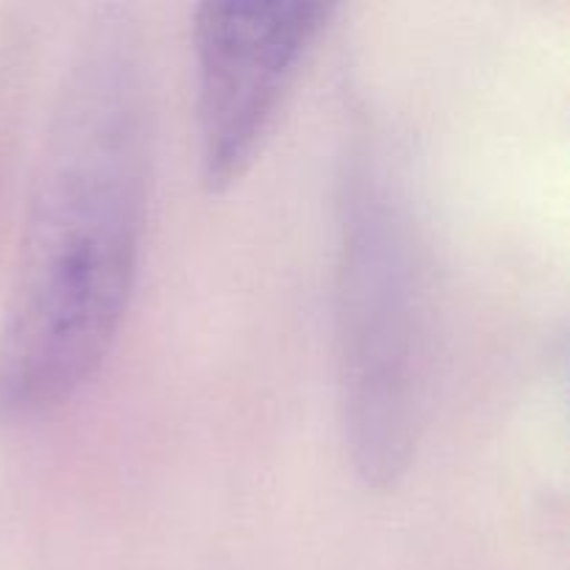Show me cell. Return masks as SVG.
I'll use <instances>...</instances> for the list:
<instances>
[{"label":"cell","instance_id":"6da1fadb","mask_svg":"<svg viewBox=\"0 0 570 570\" xmlns=\"http://www.w3.org/2000/svg\"><path fill=\"white\" fill-rule=\"evenodd\" d=\"M148 111L137 42L104 17L61 87L33 178L0 334V415L59 410L115 345L148 215Z\"/></svg>","mask_w":570,"mask_h":570},{"label":"cell","instance_id":"7a4b0ae2","mask_svg":"<svg viewBox=\"0 0 570 570\" xmlns=\"http://www.w3.org/2000/svg\"><path fill=\"white\" fill-rule=\"evenodd\" d=\"M379 178L345 198L340 384L356 465L390 482L412 445L417 399V293L401 212Z\"/></svg>","mask_w":570,"mask_h":570},{"label":"cell","instance_id":"3957f363","mask_svg":"<svg viewBox=\"0 0 570 570\" xmlns=\"http://www.w3.org/2000/svg\"><path fill=\"white\" fill-rule=\"evenodd\" d=\"M326 3H206L195 20L200 159L212 187L254 159L295 70L326 28Z\"/></svg>","mask_w":570,"mask_h":570}]
</instances>
